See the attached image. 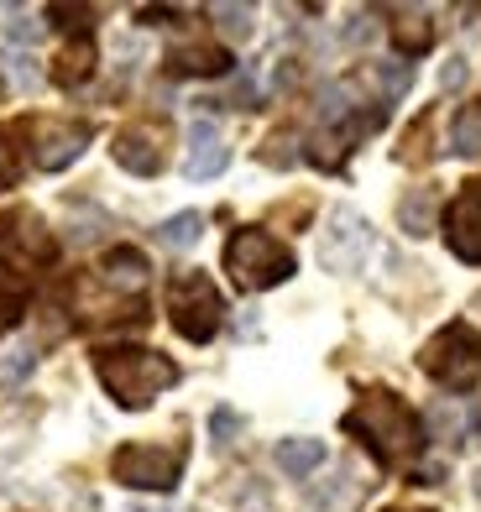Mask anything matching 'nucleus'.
<instances>
[{"instance_id":"obj_1","label":"nucleus","mask_w":481,"mask_h":512,"mask_svg":"<svg viewBox=\"0 0 481 512\" xmlns=\"http://www.w3.org/2000/svg\"><path fill=\"white\" fill-rule=\"evenodd\" d=\"M95 377L121 408H147L157 392H168L178 382V366L157 351H142V345H121V351L95 356Z\"/></svg>"},{"instance_id":"obj_2","label":"nucleus","mask_w":481,"mask_h":512,"mask_svg":"<svg viewBox=\"0 0 481 512\" xmlns=\"http://www.w3.org/2000/svg\"><path fill=\"white\" fill-rule=\"evenodd\" d=\"M346 429L361 434L382 460H414L419 445H424L414 408L403 398H393V392H366V398L346 413Z\"/></svg>"},{"instance_id":"obj_3","label":"nucleus","mask_w":481,"mask_h":512,"mask_svg":"<svg viewBox=\"0 0 481 512\" xmlns=\"http://www.w3.org/2000/svg\"><path fill=\"white\" fill-rule=\"evenodd\" d=\"M225 272L236 277V288L262 293L293 277V251L283 241H272L267 230H236L231 246H225Z\"/></svg>"},{"instance_id":"obj_4","label":"nucleus","mask_w":481,"mask_h":512,"mask_svg":"<svg viewBox=\"0 0 481 512\" xmlns=\"http://www.w3.org/2000/svg\"><path fill=\"white\" fill-rule=\"evenodd\" d=\"M168 314H173V330L183 340L204 345V340L220 330L225 304H220V293H215V283L204 272H178L173 288H168Z\"/></svg>"},{"instance_id":"obj_5","label":"nucleus","mask_w":481,"mask_h":512,"mask_svg":"<svg viewBox=\"0 0 481 512\" xmlns=\"http://www.w3.org/2000/svg\"><path fill=\"white\" fill-rule=\"evenodd\" d=\"M424 371L440 387H471L481 377V335H471L466 324H450L424 345Z\"/></svg>"},{"instance_id":"obj_6","label":"nucleus","mask_w":481,"mask_h":512,"mask_svg":"<svg viewBox=\"0 0 481 512\" xmlns=\"http://www.w3.org/2000/svg\"><path fill=\"white\" fill-rule=\"evenodd\" d=\"M121 486H142V492H173L178 486V471H183V455L168 450V445H126L110 460Z\"/></svg>"},{"instance_id":"obj_7","label":"nucleus","mask_w":481,"mask_h":512,"mask_svg":"<svg viewBox=\"0 0 481 512\" xmlns=\"http://www.w3.org/2000/svg\"><path fill=\"white\" fill-rule=\"evenodd\" d=\"M366 251H372V230H366V220L356 215V209L340 204L330 225H325V241H319V262H325L330 272H356L366 262Z\"/></svg>"},{"instance_id":"obj_8","label":"nucleus","mask_w":481,"mask_h":512,"mask_svg":"<svg viewBox=\"0 0 481 512\" xmlns=\"http://www.w3.org/2000/svg\"><path fill=\"white\" fill-rule=\"evenodd\" d=\"M32 157H37V168L42 173H58V168H68L79 152H84V142H89V126L84 121H37L32 126Z\"/></svg>"},{"instance_id":"obj_9","label":"nucleus","mask_w":481,"mask_h":512,"mask_svg":"<svg viewBox=\"0 0 481 512\" xmlns=\"http://www.w3.org/2000/svg\"><path fill=\"white\" fill-rule=\"evenodd\" d=\"M183 142H189V147H183V173H189V178H215V173H225L231 147H225V136H220L215 121H194Z\"/></svg>"},{"instance_id":"obj_10","label":"nucleus","mask_w":481,"mask_h":512,"mask_svg":"<svg viewBox=\"0 0 481 512\" xmlns=\"http://www.w3.org/2000/svg\"><path fill=\"white\" fill-rule=\"evenodd\" d=\"M116 162H121L126 173L152 178L157 168H163V126H157V121L126 126V131L116 136Z\"/></svg>"},{"instance_id":"obj_11","label":"nucleus","mask_w":481,"mask_h":512,"mask_svg":"<svg viewBox=\"0 0 481 512\" xmlns=\"http://www.w3.org/2000/svg\"><path fill=\"white\" fill-rule=\"evenodd\" d=\"M450 246L466 262H481V183H471L450 209Z\"/></svg>"},{"instance_id":"obj_12","label":"nucleus","mask_w":481,"mask_h":512,"mask_svg":"<svg viewBox=\"0 0 481 512\" xmlns=\"http://www.w3.org/2000/svg\"><path fill=\"white\" fill-rule=\"evenodd\" d=\"M95 283L110 288V293H121V298H136V293L147 288V256L131 251V246L110 251L105 262H100V277H95Z\"/></svg>"},{"instance_id":"obj_13","label":"nucleus","mask_w":481,"mask_h":512,"mask_svg":"<svg viewBox=\"0 0 481 512\" xmlns=\"http://www.w3.org/2000/svg\"><path fill=\"white\" fill-rule=\"evenodd\" d=\"M272 460H278V471L283 476H293V481H304V476H314L319 465L330 460V450H325V439H278V450H272Z\"/></svg>"},{"instance_id":"obj_14","label":"nucleus","mask_w":481,"mask_h":512,"mask_svg":"<svg viewBox=\"0 0 481 512\" xmlns=\"http://www.w3.org/2000/svg\"><path fill=\"white\" fill-rule=\"evenodd\" d=\"M356 497H361V476L346 465L340 476L319 481L314 492H309V512H351V507H356Z\"/></svg>"},{"instance_id":"obj_15","label":"nucleus","mask_w":481,"mask_h":512,"mask_svg":"<svg viewBox=\"0 0 481 512\" xmlns=\"http://www.w3.org/2000/svg\"><path fill=\"white\" fill-rule=\"evenodd\" d=\"M450 152L466 157V162H481V105H466L461 115H455V126H450Z\"/></svg>"},{"instance_id":"obj_16","label":"nucleus","mask_w":481,"mask_h":512,"mask_svg":"<svg viewBox=\"0 0 481 512\" xmlns=\"http://www.w3.org/2000/svg\"><path fill=\"white\" fill-rule=\"evenodd\" d=\"M199 236H204V215H199V209H183V215L163 220V230H157V241H163L168 251H189Z\"/></svg>"},{"instance_id":"obj_17","label":"nucleus","mask_w":481,"mask_h":512,"mask_svg":"<svg viewBox=\"0 0 481 512\" xmlns=\"http://www.w3.org/2000/svg\"><path fill=\"white\" fill-rule=\"evenodd\" d=\"M89 68H95V48H89V42H68V48L58 53L53 79L74 89V84H84V79H89Z\"/></svg>"},{"instance_id":"obj_18","label":"nucleus","mask_w":481,"mask_h":512,"mask_svg":"<svg viewBox=\"0 0 481 512\" xmlns=\"http://www.w3.org/2000/svg\"><path fill=\"white\" fill-rule=\"evenodd\" d=\"M398 220L408 236H429L434 230V189H414L403 204H398Z\"/></svg>"},{"instance_id":"obj_19","label":"nucleus","mask_w":481,"mask_h":512,"mask_svg":"<svg viewBox=\"0 0 481 512\" xmlns=\"http://www.w3.org/2000/svg\"><path fill=\"white\" fill-rule=\"evenodd\" d=\"M393 37H398V48H403V53H424V48H429V37H434V27H429V16H424V11H403V16L393 21Z\"/></svg>"},{"instance_id":"obj_20","label":"nucleus","mask_w":481,"mask_h":512,"mask_svg":"<svg viewBox=\"0 0 481 512\" xmlns=\"http://www.w3.org/2000/svg\"><path fill=\"white\" fill-rule=\"evenodd\" d=\"M173 68H183V74H220L225 53L220 48H199V42H194V48H178L173 53Z\"/></svg>"},{"instance_id":"obj_21","label":"nucleus","mask_w":481,"mask_h":512,"mask_svg":"<svg viewBox=\"0 0 481 512\" xmlns=\"http://www.w3.org/2000/svg\"><path fill=\"white\" fill-rule=\"evenodd\" d=\"M210 16L220 21V32L231 37V42H246L251 32H257V16H251V6H215Z\"/></svg>"},{"instance_id":"obj_22","label":"nucleus","mask_w":481,"mask_h":512,"mask_svg":"<svg viewBox=\"0 0 481 512\" xmlns=\"http://www.w3.org/2000/svg\"><path fill=\"white\" fill-rule=\"evenodd\" d=\"M246 429V418L236 413V408H215L210 413V434H215V445L225 450V445H236V434Z\"/></svg>"},{"instance_id":"obj_23","label":"nucleus","mask_w":481,"mask_h":512,"mask_svg":"<svg viewBox=\"0 0 481 512\" xmlns=\"http://www.w3.org/2000/svg\"><path fill=\"white\" fill-rule=\"evenodd\" d=\"M37 366V356H32V345H11L6 356H0V382H21L27 371Z\"/></svg>"},{"instance_id":"obj_24","label":"nucleus","mask_w":481,"mask_h":512,"mask_svg":"<svg viewBox=\"0 0 481 512\" xmlns=\"http://www.w3.org/2000/svg\"><path fill=\"white\" fill-rule=\"evenodd\" d=\"M37 32H42V21H37L32 11H6V37H11V42H21V48H27V42H37Z\"/></svg>"},{"instance_id":"obj_25","label":"nucleus","mask_w":481,"mask_h":512,"mask_svg":"<svg viewBox=\"0 0 481 512\" xmlns=\"http://www.w3.org/2000/svg\"><path fill=\"white\" fill-rule=\"evenodd\" d=\"M377 84H382V95H403V89H408V68H403V63H398V68L382 63V68H377Z\"/></svg>"},{"instance_id":"obj_26","label":"nucleus","mask_w":481,"mask_h":512,"mask_svg":"<svg viewBox=\"0 0 481 512\" xmlns=\"http://www.w3.org/2000/svg\"><path fill=\"white\" fill-rule=\"evenodd\" d=\"M466 74H471L466 58H461V53H450V58H445V68H440V89H461V84H466Z\"/></svg>"},{"instance_id":"obj_27","label":"nucleus","mask_w":481,"mask_h":512,"mask_svg":"<svg viewBox=\"0 0 481 512\" xmlns=\"http://www.w3.org/2000/svg\"><path fill=\"white\" fill-rule=\"evenodd\" d=\"M372 32H377V27H372V16H356L351 27H346V42H356V48H361V42H372Z\"/></svg>"},{"instance_id":"obj_28","label":"nucleus","mask_w":481,"mask_h":512,"mask_svg":"<svg viewBox=\"0 0 481 512\" xmlns=\"http://www.w3.org/2000/svg\"><path fill=\"white\" fill-rule=\"evenodd\" d=\"M11 178H16V162H11L6 142H0V183H11Z\"/></svg>"},{"instance_id":"obj_29","label":"nucleus","mask_w":481,"mask_h":512,"mask_svg":"<svg viewBox=\"0 0 481 512\" xmlns=\"http://www.w3.org/2000/svg\"><path fill=\"white\" fill-rule=\"evenodd\" d=\"M476 492H481V471H476Z\"/></svg>"},{"instance_id":"obj_30","label":"nucleus","mask_w":481,"mask_h":512,"mask_svg":"<svg viewBox=\"0 0 481 512\" xmlns=\"http://www.w3.org/2000/svg\"><path fill=\"white\" fill-rule=\"evenodd\" d=\"M126 512H142V507H126Z\"/></svg>"},{"instance_id":"obj_31","label":"nucleus","mask_w":481,"mask_h":512,"mask_svg":"<svg viewBox=\"0 0 481 512\" xmlns=\"http://www.w3.org/2000/svg\"><path fill=\"white\" fill-rule=\"evenodd\" d=\"M476 309H481V298H476Z\"/></svg>"}]
</instances>
